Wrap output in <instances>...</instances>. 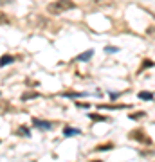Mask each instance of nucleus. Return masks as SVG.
<instances>
[{"instance_id":"obj_1","label":"nucleus","mask_w":155,"mask_h":162,"mask_svg":"<svg viewBox=\"0 0 155 162\" xmlns=\"http://www.w3.org/2000/svg\"><path fill=\"white\" fill-rule=\"evenodd\" d=\"M76 4L72 0H56V2H51L47 5V11L52 13V14H60V13H65V11H70L74 9Z\"/></svg>"},{"instance_id":"obj_2","label":"nucleus","mask_w":155,"mask_h":162,"mask_svg":"<svg viewBox=\"0 0 155 162\" xmlns=\"http://www.w3.org/2000/svg\"><path fill=\"white\" fill-rule=\"evenodd\" d=\"M33 126L42 128V130H51V128H52V124H51L49 121H40V119H33Z\"/></svg>"},{"instance_id":"obj_3","label":"nucleus","mask_w":155,"mask_h":162,"mask_svg":"<svg viewBox=\"0 0 155 162\" xmlns=\"http://www.w3.org/2000/svg\"><path fill=\"white\" fill-rule=\"evenodd\" d=\"M92 56H94V50H92V49H88V50H85V52L78 54V56H76V60H78V61H88Z\"/></svg>"},{"instance_id":"obj_4","label":"nucleus","mask_w":155,"mask_h":162,"mask_svg":"<svg viewBox=\"0 0 155 162\" xmlns=\"http://www.w3.org/2000/svg\"><path fill=\"white\" fill-rule=\"evenodd\" d=\"M81 132L78 130V128H70V126H67L65 130H63V135L65 137H74V135H79Z\"/></svg>"},{"instance_id":"obj_5","label":"nucleus","mask_w":155,"mask_h":162,"mask_svg":"<svg viewBox=\"0 0 155 162\" xmlns=\"http://www.w3.org/2000/svg\"><path fill=\"white\" fill-rule=\"evenodd\" d=\"M13 61H14V58H13V56H9V54H5V56H2V58H0V67L9 65V63H13Z\"/></svg>"},{"instance_id":"obj_6","label":"nucleus","mask_w":155,"mask_h":162,"mask_svg":"<svg viewBox=\"0 0 155 162\" xmlns=\"http://www.w3.org/2000/svg\"><path fill=\"white\" fill-rule=\"evenodd\" d=\"M139 97L144 99V101H152V99H153V94H152V92H141Z\"/></svg>"},{"instance_id":"obj_7","label":"nucleus","mask_w":155,"mask_h":162,"mask_svg":"<svg viewBox=\"0 0 155 162\" xmlns=\"http://www.w3.org/2000/svg\"><path fill=\"white\" fill-rule=\"evenodd\" d=\"M88 117H90V119H94V121H108L107 117H103V115H98V114H90Z\"/></svg>"},{"instance_id":"obj_8","label":"nucleus","mask_w":155,"mask_h":162,"mask_svg":"<svg viewBox=\"0 0 155 162\" xmlns=\"http://www.w3.org/2000/svg\"><path fill=\"white\" fill-rule=\"evenodd\" d=\"M105 50H107V52H108V54H114V52H117V50H119V49H117V47H107V49H105Z\"/></svg>"},{"instance_id":"obj_9","label":"nucleus","mask_w":155,"mask_h":162,"mask_svg":"<svg viewBox=\"0 0 155 162\" xmlns=\"http://www.w3.org/2000/svg\"><path fill=\"white\" fill-rule=\"evenodd\" d=\"M16 133H22V135H25V137H29V132H27V128H23V126H22V128H20L18 132H16Z\"/></svg>"},{"instance_id":"obj_10","label":"nucleus","mask_w":155,"mask_h":162,"mask_svg":"<svg viewBox=\"0 0 155 162\" xmlns=\"http://www.w3.org/2000/svg\"><path fill=\"white\" fill-rule=\"evenodd\" d=\"M143 115H144L143 112H139V114H132V115H130V119H141Z\"/></svg>"},{"instance_id":"obj_11","label":"nucleus","mask_w":155,"mask_h":162,"mask_svg":"<svg viewBox=\"0 0 155 162\" xmlns=\"http://www.w3.org/2000/svg\"><path fill=\"white\" fill-rule=\"evenodd\" d=\"M112 148V144H103V146H99L98 148V151H103V150H110Z\"/></svg>"},{"instance_id":"obj_12","label":"nucleus","mask_w":155,"mask_h":162,"mask_svg":"<svg viewBox=\"0 0 155 162\" xmlns=\"http://www.w3.org/2000/svg\"><path fill=\"white\" fill-rule=\"evenodd\" d=\"M7 22H9V20L5 18V14H0V25H2V23H7Z\"/></svg>"}]
</instances>
